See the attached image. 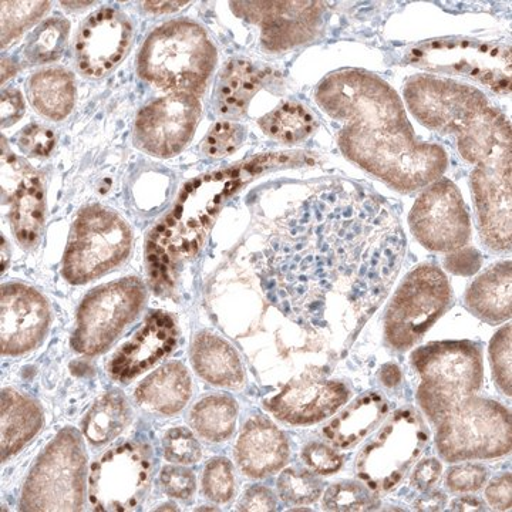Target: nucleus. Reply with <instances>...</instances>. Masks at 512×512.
<instances>
[{
	"instance_id": "54",
	"label": "nucleus",
	"mask_w": 512,
	"mask_h": 512,
	"mask_svg": "<svg viewBox=\"0 0 512 512\" xmlns=\"http://www.w3.org/2000/svg\"><path fill=\"white\" fill-rule=\"evenodd\" d=\"M380 380H382L386 387L399 386L400 382H402V372H400L399 367L389 363V365H384L382 370H380Z\"/></svg>"
},
{
	"instance_id": "9",
	"label": "nucleus",
	"mask_w": 512,
	"mask_h": 512,
	"mask_svg": "<svg viewBox=\"0 0 512 512\" xmlns=\"http://www.w3.org/2000/svg\"><path fill=\"white\" fill-rule=\"evenodd\" d=\"M427 444L429 430L423 417L412 407L397 410L357 454V477L373 493H390L402 483Z\"/></svg>"
},
{
	"instance_id": "37",
	"label": "nucleus",
	"mask_w": 512,
	"mask_h": 512,
	"mask_svg": "<svg viewBox=\"0 0 512 512\" xmlns=\"http://www.w3.org/2000/svg\"><path fill=\"white\" fill-rule=\"evenodd\" d=\"M50 2H2V46H8L42 19Z\"/></svg>"
},
{
	"instance_id": "33",
	"label": "nucleus",
	"mask_w": 512,
	"mask_h": 512,
	"mask_svg": "<svg viewBox=\"0 0 512 512\" xmlns=\"http://www.w3.org/2000/svg\"><path fill=\"white\" fill-rule=\"evenodd\" d=\"M238 406L232 397L215 394L204 397L191 410L190 423L205 440L220 443L231 437L237 423Z\"/></svg>"
},
{
	"instance_id": "34",
	"label": "nucleus",
	"mask_w": 512,
	"mask_h": 512,
	"mask_svg": "<svg viewBox=\"0 0 512 512\" xmlns=\"http://www.w3.org/2000/svg\"><path fill=\"white\" fill-rule=\"evenodd\" d=\"M266 136L286 144L301 143L316 128L315 116L299 103H285L259 120Z\"/></svg>"
},
{
	"instance_id": "4",
	"label": "nucleus",
	"mask_w": 512,
	"mask_h": 512,
	"mask_svg": "<svg viewBox=\"0 0 512 512\" xmlns=\"http://www.w3.org/2000/svg\"><path fill=\"white\" fill-rule=\"evenodd\" d=\"M286 161L289 157L284 154H269L185 184L174 210L151 232L148 254H167L175 262L197 255L225 201L256 175Z\"/></svg>"
},
{
	"instance_id": "3",
	"label": "nucleus",
	"mask_w": 512,
	"mask_h": 512,
	"mask_svg": "<svg viewBox=\"0 0 512 512\" xmlns=\"http://www.w3.org/2000/svg\"><path fill=\"white\" fill-rule=\"evenodd\" d=\"M404 100L423 126L456 136L468 163L511 151L510 123L476 87L427 74L406 83Z\"/></svg>"
},
{
	"instance_id": "18",
	"label": "nucleus",
	"mask_w": 512,
	"mask_h": 512,
	"mask_svg": "<svg viewBox=\"0 0 512 512\" xmlns=\"http://www.w3.org/2000/svg\"><path fill=\"white\" fill-rule=\"evenodd\" d=\"M232 12L261 28V39L272 52L292 49L315 37L322 2H235Z\"/></svg>"
},
{
	"instance_id": "45",
	"label": "nucleus",
	"mask_w": 512,
	"mask_h": 512,
	"mask_svg": "<svg viewBox=\"0 0 512 512\" xmlns=\"http://www.w3.org/2000/svg\"><path fill=\"white\" fill-rule=\"evenodd\" d=\"M165 493L178 500H187L195 493L197 481L191 470L184 467H164L160 476Z\"/></svg>"
},
{
	"instance_id": "10",
	"label": "nucleus",
	"mask_w": 512,
	"mask_h": 512,
	"mask_svg": "<svg viewBox=\"0 0 512 512\" xmlns=\"http://www.w3.org/2000/svg\"><path fill=\"white\" fill-rule=\"evenodd\" d=\"M133 232L116 212L90 205L80 212L63 256L62 274L70 284L82 285L126 261Z\"/></svg>"
},
{
	"instance_id": "36",
	"label": "nucleus",
	"mask_w": 512,
	"mask_h": 512,
	"mask_svg": "<svg viewBox=\"0 0 512 512\" xmlns=\"http://www.w3.org/2000/svg\"><path fill=\"white\" fill-rule=\"evenodd\" d=\"M379 507V498L369 487L353 481L330 485L323 494V508L328 511H373Z\"/></svg>"
},
{
	"instance_id": "49",
	"label": "nucleus",
	"mask_w": 512,
	"mask_h": 512,
	"mask_svg": "<svg viewBox=\"0 0 512 512\" xmlns=\"http://www.w3.org/2000/svg\"><path fill=\"white\" fill-rule=\"evenodd\" d=\"M276 498L274 493L264 485L249 488L238 504V511H275Z\"/></svg>"
},
{
	"instance_id": "43",
	"label": "nucleus",
	"mask_w": 512,
	"mask_h": 512,
	"mask_svg": "<svg viewBox=\"0 0 512 512\" xmlns=\"http://www.w3.org/2000/svg\"><path fill=\"white\" fill-rule=\"evenodd\" d=\"M487 468L480 464H461L448 470L446 483L453 493H476L487 481Z\"/></svg>"
},
{
	"instance_id": "16",
	"label": "nucleus",
	"mask_w": 512,
	"mask_h": 512,
	"mask_svg": "<svg viewBox=\"0 0 512 512\" xmlns=\"http://www.w3.org/2000/svg\"><path fill=\"white\" fill-rule=\"evenodd\" d=\"M200 117L201 101L197 94H168L138 113L134 144L150 156L173 157L190 143Z\"/></svg>"
},
{
	"instance_id": "23",
	"label": "nucleus",
	"mask_w": 512,
	"mask_h": 512,
	"mask_svg": "<svg viewBox=\"0 0 512 512\" xmlns=\"http://www.w3.org/2000/svg\"><path fill=\"white\" fill-rule=\"evenodd\" d=\"M177 345L174 319L165 312H153L143 328L114 356L110 365L111 376L128 382L156 365Z\"/></svg>"
},
{
	"instance_id": "8",
	"label": "nucleus",
	"mask_w": 512,
	"mask_h": 512,
	"mask_svg": "<svg viewBox=\"0 0 512 512\" xmlns=\"http://www.w3.org/2000/svg\"><path fill=\"white\" fill-rule=\"evenodd\" d=\"M87 453L76 430L66 429L37 458L22 494L23 511H79Z\"/></svg>"
},
{
	"instance_id": "28",
	"label": "nucleus",
	"mask_w": 512,
	"mask_h": 512,
	"mask_svg": "<svg viewBox=\"0 0 512 512\" xmlns=\"http://www.w3.org/2000/svg\"><path fill=\"white\" fill-rule=\"evenodd\" d=\"M387 410L389 404L379 393L363 394L333 419L323 434L336 447H353L379 426Z\"/></svg>"
},
{
	"instance_id": "22",
	"label": "nucleus",
	"mask_w": 512,
	"mask_h": 512,
	"mask_svg": "<svg viewBox=\"0 0 512 512\" xmlns=\"http://www.w3.org/2000/svg\"><path fill=\"white\" fill-rule=\"evenodd\" d=\"M349 397L348 387L336 380L302 379L288 384L268 406L279 420L302 426L328 419Z\"/></svg>"
},
{
	"instance_id": "40",
	"label": "nucleus",
	"mask_w": 512,
	"mask_h": 512,
	"mask_svg": "<svg viewBox=\"0 0 512 512\" xmlns=\"http://www.w3.org/2000/svg\"><path fill=\"white\" fill-rule=\"evenodd\" d=\"M247 137V130L241 124L221 121L211 128L202 141V153L211 158L227 157L237 151Z\"/></svg>"
},
{
	"instance_id": "32",
	"label": "nucleus",
	"mask_w": 512,
	"mask_h": 512,
	"mask_svg": "<svg viewBox=\"0 0 512 512\" xmlns=\"http://www.w3.org/2000/svg\"><path fill=\"white\" fill-rule=\"evenodd\" d=\"M130 406L120 393L100 397L83 421V433L94 446L116 439L130 421Z\"/></svg>"
},
{
	"instance_id": "12",
	"label": "nucleus",
	"mask_w": 512,
	"mask_h": 512,
	"mask_svg": "<svg viewBox=\"0 0 512 512\" xmlns=\"http://www.w3.org/2000/svg\"><path fill=\"white\" fill-rule=\"evenodd\" d=\"M409 62L429 72L468 77L498 94H510L511 53L503 45L476 39L431 40L410 50Z\"/></svg>"
},
{
	"instance_id": "7",
	"label": "nucleus",
	"mask_w": 512,
	"mask_h": 512,
	"mask_svg": "<svg viewBox=\"0 0 512 512\" xmlns=\"http://www.w3.org/2000/svg\"><path fill=\"white\" fill-rule=\"evenodd\" d=\"M436 446L448 463L507 456L511 414L494 400L467 397L439 421Z\"/></svg>"
},
{
	"instance_id": "30",
	"label": "nucleus",
	"mask_w": 512,
	"mask_h": 512,
	"mask_svg": "<svg viewBox=\"0 0 512 512\" xmlns=\"http://www.w3.org/2000/svg\"><path fill=\"white\" fill-rule=\"evenodd\" d=\"M2 461L19 453L42 429L39 404L13 390L2 393Z\"/></svg>"
},
{
	"instance_id": "1",
	"label": "nucleus",
	"mask_w": 512,
	"mask_h": 512,
	"mask_svg": "<svg viewBox=\"0 0 512 512\" xmlns=\"http://www.w3.org/2000/svg\"><path fill=\"white\" fill-rule=\"evenodd\" d=\"M406 254L392 207L352 183H332L281 218L264 252L269 301L298 325L350 345L389 295Z\"/></svg>"
},
{
	"instance_id": "51",
	"label": "nucleus",
	"mask_w": 512,
	"mask_h": 512,
	"mask_svg": "<svg viewBox=\"0 0 512 512\" xmlns=\"http://www.w3.org/2000/svg\"><path fill=\"white\" fill-rule=\"evenodd\" d=\"M2 128L13 126L25 114V100L22 93L16 89L2 93Z\"/></svg>"
},
{
	"instance_id": "5",
	"label": "nucleus",
	"mask_w": 512,
	"mask_h": 512,
	"mask_svg": "<svg viewBox=\"0 0 512 512\" xmlns=\"http://www.w3.org/2000/svg\"><path fill=\"white\" fill-rule=\"evenodd\" d=\"M217 63L207 32L191 20H171L148 35L138 55V74L158 89L200 94Z\"/></svg>"
},
{
	"instance_id": "35",
	"label": "nucleus",
	"mask_w": 512,
	"mask_h": 512,
	"mask_svg": "<svg viewBox=\"0 0 512 512\" xmlns=\"http://www.w3.org/2000/svg\"><path fill=\"white\" fill-rule=\"evenodd\" d=\"M70 23L66 19H47L30 36L26 45L25 56L32 64L55 62L63 55L67 37H69Z\"/></svg>"
},
{
	"instance_id": "6",
	"label": "nucleus",
	"mask_w": 512,
	"mask_h": 512,
	"mask_svg": "<svg viewBox=\"0 0 512 512\" xmlns=\"http://www.w3.org/2000/svg\"><path fill=\"white\" fill-rule=\"evenodd\" d=\"M421 383L417 402L431 423L480 390L484 379L483 353L470 340L429 343L412 355Z\"/></svg>"
},
{
	"instance_id": "50",
	"label": "nucleus",
	"mask_w": 512,
	"mask_h": 512,
	"mask_svg": "<svg viewBox=\"0 0 512 512\" xmlns=\"http://www.w3.org/2000/svg\"><path fill=\"white\" fill-rule=\"evenodd\" d=\"M441 471H443V466L436 458H426V460L420 461L413 471V487L420 491L430 490L440 480Z\"/></svg>"
},
{
	"instance_id": "53",
	"label": "nucleus",
	"mask_w": 512,
	"mask_h": 512,
	"mask_svg": "<svg viewBox=\"0 0 512 512\" xmlns=\"http://www.w3.org/2000/svg\"><path fill=\"white\" fill-rule=\"evenodd\" d=\"M450 511H487V508L476 497H460L450 504Z\"/></svg>"
},
{
	"instance_id": "31",
	"label": "nucleus",
	"mask_w": 512,
	"mask_h": 512,
	"mask_svg": "<svg viewBox=\"0 0 512 512\" xmlns=\"http://www.w3.org/2000/svg\"><path fill=\"white\" fill-rule=\"evenodd\" d=\"M266 73L245 60H234L222 70L217 87V109L221 116L239 119L264 84Z\"/></svg>"
},
{
	"instance_id": "44",
	"label": "nucleus",
	"mask_w": 512,
	"mask_h": 512,
	"mask_svg": "<svg viewBox=\"0 0 512 512\" xmlns=\"http://www.w3.org/2000/svg\"><path fill=\"white\" fill-rule=\"evenodd\" d=\"M16 141H18L20 151L26 156L40 158L47 157L52 153L56 137L50 128L32 124L20 131Z\"/></svg>"
},
{
	"instance_id": "15",
	"label": "nucleus",
	"mask_w": 512,
	"mask_h": 512,
	"mask_svg": "<svg viewBox=\"0 0 512 512\" xmlns=\"http://www.w3.org/2000/svg\"><path fill=\"white\" fill-rule=\"evenodd\" d=\"M414 238L424 248L454 252L466 247L471 222L463 195L450 180L430 184L413 205L409 217Z\"/></svg>"
},
{
	"instance_id": "21",
	"label": "nucleus",
	"mask_w": 512,
	"mask_h": 512,
	"mask_svg": "<svg viewBox=\"0 0 512 512\" xmlns=\"http://www.w3.org/2000/svg\"><path fill=\"white\" fill-rule=\"evenodd\" d=\"M2 191L12 204L10 221L23 248L36 247L45 221V192L39 174L10 153L2 140Z\"/></svg>"
},
{
	"instance_id": "17",
	"label": "nucleus",
	"mask_w": 512,
	"mask_h": 512,
	"mask_svg": "<svg viewBox=\"0 0 512 512\" xmlns=\"http://www.w3.org/2000/svg\"><path fill=\"white\" fill-rule=\"evenodd\" d=\"M478 228L488 248L511 249V151L477 165L471 175Z\"/></svg>"
},
{
	"instance_id": "11",
	"label": "nucleus",
	"mask_w": 512,
	"mask_h": 512,
	"mask_svg": "<svg viewBox=\"0 0 512 512\" xmlns=\"http://www.w3.org/2000/svg\"><path fill=\"white\" fill-rule=\"evenodd\" d=\"M453 305V289L437 266L414 269L397 289L384 316V338L389 346L406 352L416 346Z\"/></svg>"
},
{
	"instance_id": "13",
	"label": "nucleus",
	"mask_w": 512,
	"mask_h": 512,
	"mask_svg": "<svg viewBox=\"0 0 512 512\" xmlns=\"http://www.w3.org/2000/svg\"><path fill=\"white\" fill-rule=\"evenodd\" d=\"M144 301L146 289L138 278H124L93 289L77 312L73 348L89 356L104 352L137 318Z\"/></svg>"
},
{
	"instance_id": "27",
	"label": "nucleus",
	"mask_w": 512,
	"mask_h": 512,
	"mask_svg": "<svg viewBox=\"0 0 512 512\" xmlns=\"http://www.w3.org/2000/svg\"><path fill=\"white\" fill-rule=\"evenodd\" d=\"M136 397L148 409L171 416L191 399V377L183 363H167L138 386Z\"/></svg>"
},
{
	"instance_id": "52",
	"label": "nucleus",
	"mask_w": 512,
	"mask_h": 512,
	"mask_svg": "<svg viewBox=\"0 0 512 512\" xmlns=\"http://www.w3.org/2000/svg\"><path fill=\"white\" fill-rule=\"evenodd\" d=\"M447 504L446 494L441 491H433V493H427L420 495L416 501H414V510L417 511H441Z\"/></svg>"
},
{
	"instance_id": "48",
	"label": "nucleus",
	"mask_w": 512,
	"mask_h": 512,
	"mask_svg": "<svg viewBox=\"0 0 512 512\" xmlns=\"http://www.w3.org/2000/svg\"><path fill=\"white\" fill-rule=\"evenodd\" d=\"M512 483L511 474L505 473L503 476L494 478L488 487L485 488V498L488 504L494 508L495 511L511 510L512 503Z\"/></svg>"
},
{
	"instance_id": "29",
	"label": "nucleus",
	"mask_w": 512,
	"mask_h": 512,
	"mask_svg": "<svg viewBox=\"0 0 512 512\" xmlns=\"http://www.w3.org/2000/svg\"><path fill=\"white\" fill-rule=\"evenodd\" d=\"M30 103L40 116L53 121L66 119L76 103V80L62 67H50L28 80Z\"/></svg>"
},
{
	"instance_id": "38",
	"label": "nucleus",
	"mask_w": 512,
	"mask_h": 512,
	"mask_svg": "<svg viewBox=\"0 0 512 512\" xmlns=\"http://www.w3.org/2000/svg\"><path fill=\"white\" fill-rule=\"evenodd\" d=\"M278 493L286 504L308 505L319 500L323 483L308 471L288 468L278 478Z\"/></svg>"
},
{
	"instance_id": "47",
	"label": "nucleus",
	"mask_w": 512,
	"mask_h": 512,
	"mask_svg": "<svg viewBox=\"0 0 512 512\" xmlns=\"http://www.w3.org/2000/svg\"><path fill=\"white\" fill-rule=\"evenodd\" d=\"M444 266L447 271L454 275L470 276L476 274L481 268V255L477 249L461 248L458 251L451 252L444 259Z\"/></svg>"
},
{
	"instance_id": "26",
	"label": "nucleus",
	"mask_w": 512,
	"mask_h": 512,
	"mask_svg": "<svg viewBox=\"0 0 512 512\" xmlns=\"http://www.w3.org/2000/svg\"><path fill=\"white\" fill-rule=\"evenodd\" d=\"M468 311L497 325L511 318V261L498 262L478 276L466 293Z\"/></svg>"
},
{
	"instance_id": "41",
	"label": "nucleus",
	"mask_w": 512,
	"mask_h": 512,
	"mask_svg": "<svg viewBox=\"0 0 512 512\" xmlns=\"http://www.w3.org/2000/svg\"><path fill=\"white\" fill-rule=\"evenodd\" d=\"M490 360L495 383L501 392L511 396V325L495 333L490 343Z\"/></svg>"
},
{
	"instance_id": "46",
	"label": "nucleus",
	"mask_w": 512,
	"mask_h": 512,
	"mask_svg": "<svg viewBox=\"0 0 512 512\" xmlns=\"http://www.w3.org/2000/svg\"><path fill=\"white\" fill-rule=\"evenodd\" d=\"M302 458L315 473L322 476L338 473L342 467V457L332 448L322 443L308 444L302 451Z\"/></svg>"
},
{
	"instance_id": "55",
	"label": "nucleus",
	"mask_w": 512,
	"mask_h": 512,
	"mask_svg": "<svg viewBox=\"0 0 512 512\" xmlns=\"http://www.w3.org/2000/svg\"><path fill=\"white\" fill-rule=\"evenodd\" d=\"M188 5V2H144V9L151 13H170Z\"/></svg>"
},
{
	"instance_id": "39",
	"label": "nucleus",
	"mask_w": 512,
	"mask_h": 512,
	"mask_svg": "<svg viewBox=\"0 0 512 512\" xmlns=\"http://www.w3.org/2000/svg\"><path fill=\"white\" fill-rule=\"evenodd\" d=\"M202 488L207 498L217 504L231 500L235 491L234 467L225 457H217L205 466Z\"/></svg>"
},
{
	"instance_id": "14",
	"label": "nucleus",
	"mask_w": 512,
	"mask_h": 512,
	"mask_svg": "<svg viewBox=\"0 0 512 512\" xmlns=\"http://www.w3.org/2000/svg\"><path fill=\"white\" fill-rule=\"evenodd\" d=\"M151 458L153 454L146 444L124 443L96 461L89 478V500L94 510H136L150 488Z\"/></svg>"
},
{
	"instance_id": "25",
	"label": "nucleus",
	"mask_w": 512,
	"mask_h": 512,
	"mask_svg": "<svg viewBox=\"0 0 512 512\" xmlns=\"http://www.w3.org/2000/svg\"><path fill=\"white\" fill-rule=\"evenodd\" d=\"M191 359L195 372L214 386L238 389L244 384V367L237 350L214 333L195 336Z\"/></svg>"
},
{
	"instance_id": "2",
	"label": "nucleus",
	"mask_w": 512,
	"mask_h": 512,
	"mask_svg": "<svg viewBox=\"0 0 512 512\" xmlns=\"http://www.w3.org/2000/svg\"><path fill=\"white\" fill-rule=\"evenodd\" d=\"M315 96L340 124L342 153L394 190H420L446 171V151L417 140L403 101L376 74L340 70L322 80Z\"/></svg>"
},
{
	"instance_id": "42",
	"label": "nucleus",
	"mask_w": 512,
	"mask_h": 512,
	"mask_svg": "<svg viewBox=\"0 0 512 512\" xmlns=\"http://www.w3.org/2000/svg\"><path fill=\"white\" fill-rule=\"evenodd\" d=\"M165 460L175 464H194L201 458V446L191 430L177 427L165 433L163 439Z\"/></svg>"
},
{
	"instance_id": "20",
	"label": "nucleus",
	"mask_w": 512,
	"mask_h": 512,
	"mask_svg": "<svg viewBox=\"0 0 512 512\" xmlns=\"http://www.w3.org/2000/svg\"><path fill=\"white\" fill-rule=\"evenodd\" d=\"M0 308L2 355H23L42 343L52 320L42 293L23 284L3 285Z\"/></svg>"
},
{
	"instance_id": "19",
	"label": "nucleus",
	"mask_w": 512,
	"mask_h": 512,
	"mask_svg": "<svg viewBox=\"0 0 512 512\" xmlns=\"http://www.w3.org/2000/svg\"><path fill=\"white\" fill-rule=\"evenodd\" d=\"M133 26L124 13L111 8L94 12L83 23L76 42V62L84 76L99 79L127 55Z\"/></svg>"
},
{
	"instance_id": "24",
	"label": "nucleus",
	"mask_w": 512,
	"mask_h": 512,
	"mask_svg": "<svg viewBox=\"0 0 512 512\" xmlns=\"http://www.w3.org/2000/svg\"><path fill=\"white\" fill-rule=\"evenodd\" d=\"M235 456L238 466L248 477L265 478L288 463V439L271 420L254 416L241 431Z\"/></svg>"
}]
</instances>
